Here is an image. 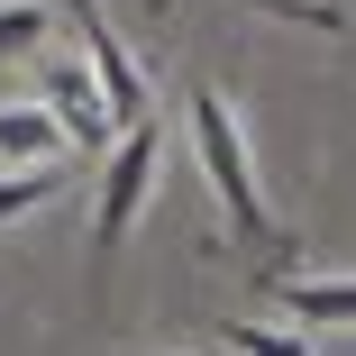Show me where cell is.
Returning <instances> with one entry per match:
<instances>
[{"label":"cell","mask_w":356,"mask_h":356,"mask_svg":"<svg viewBox=\"0 0 356 356\" xmlns=\"http://www.w3.org/2000/svg\"><path fill=\"white\" fill-rule=\"evenodd\" d=\"M192 156H201V183H210V201H220V220H229V247L238 256H256V283L265 274H283L293 265V229L265 210V192H256V156H247V128H238V110H229V92L220 83H192Z\"/></svg>","instance_id":"cell-1"},{"label":"cell","mask_w":356,"mask_h":356,"mask_svg":"<svg viewBox=\"0 0 356 356\" xmlns=\"http://www.w3.org/2000/svg\"><path fill=\"white\" fill-rule=\"evenodd\" d=\"M156 165H165V119H128L110 147H101V192H92V283H110L128 229L147 220V201H156Z\"/></svg>","instance_id":"cell-2"},{"label":"cell","mask_w":356,"mask_h":356,"mask_svg":"<svg viewBox=\"0 0 356 356\" xmlns=\"http://www.w3.org/2000/svg\"><path fill=\"white\" fill-rule=\"evenodd\" d=\"M37 101H46V119L64 128V147H83V156H101L110 147V101H101V83H92V64H74V55H46V74H37Z\"/></svg>","instance_id":"cell-3"},{"label":"cell","mask_w":356,"mask_h":356,"mask_svg":"<svg viewBox=\"0 0 356 356\" xmlns=\"http://www.w3.org/2000/svg\"><path fill=\"white\" fill-rule=\"evenodd\" d=\"M74 28H83V46H92V83H101V101H110V128L147 119V110H156V83L137 74V55L119 46V28L92 10V0H74Z\"/></svg>","instance_id":"cell-4"},{"label":"cell","mask_w":356,"mask_h":356,"mask_svg":"<svg viewBox=\"0 0 356 356\" xmlns=\"http://www.w3.org/2000/svg\"><path fill=\"white\" fill-rule=\"evenodd\" d=\"M256 293L302 329H356V274H265Z\"/></svg>","instance_id":"cell-5"},{"label":"cell","mask_w":356,"mask_h":356,"mask_svg":"<svg viewBox=\"0 0 356 356\" xmlns=\"http://www.w3.org/2000/svg\"><path fill=\"white\" fill-rule=\"evenodd\" d=\"M64 128L46 119V101H0V165L28 174V165H64Z\"/></svg>","instance_id":"cell-6"},{"label":"cell","mask_w":356,"mask_h":356,"mask_svg":"<svg viewBox=\"0 0 356 356\" xmlns=\"http://www.w3.org/2000/svg\"><path fill=\"white\" fill-rule=\"evenodd\" d=\"M46 46H55V10L46 0H0V64L46 55Z\"/></svg>","instance_id":"cell-7"},{"label":"cell","mask_w":356,"mask_h":356,"mask_svg":"<svg viewBox=\"0 0 356 356\" xmlns=\"http://www.w3.org/2000/svg\"><path fill=\"white\" fill-rule=\"evenodd\" d=\"M64 192V165H28V174H10L0 165V229H19V220H37V210Z\"/></svg>","instance_id":"cell-8"},{"label":"cell","mask_w":356,"mask_h":356,"mask_svg":"<svg viewBox=\"0 0 356 356\" xmlns=\"http://www.w3.org/2000/svg\"><path fill=\"white\" fill-rule=\"evenodd\" d=\"M229 347L238 356H320L302 329H265V320H229Z\"/></svg>","instance_id":"cell-9"},{"label":"cell","mask_w":356,"mask_h":356,"mask_svg":"<svg viewBox=\"0 0 356 356\" xmlns=\"http://www.w3.org/2000/svg\"><path fill=\"white\" fill-rule=\"evenodd\" d=\"M247 10L293 19V28H320V37H338V28H347V10H338V0H247Z\"/></svg>","instance_id":"cell-10"},{"label":"cell","mask_w":356,"mask_h":356,"mask_svg":"<svg viewBox=\"0 0 356 356\" xmlns=\"http://www.w3.org/2000/svg\"><path fill=\"white\" fill-rule=\"evenodd\" d=\"M165 356H174V347H165Z\"/></svg>","instance_id":"cell-11"}]
</instances>
